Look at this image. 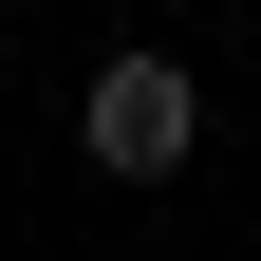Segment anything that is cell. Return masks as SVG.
<instances>
[{
	"label": "cell",
	"mask_w": 261,
	"mask_h": 261,
	"mask_svg": "<svg viewBox=\"0 0 261 261\" xmlns=\"http://www.w3.org/2000/svg\"><path fill=\"white\" fill-rule=\"evenodd\" d=\"M75 149H93L112 187H168L187 149H205V93H187V56H112V75L75 93Z\"/></svg>",
	"instance_id": "6da1fadb"
}]
</instances>
